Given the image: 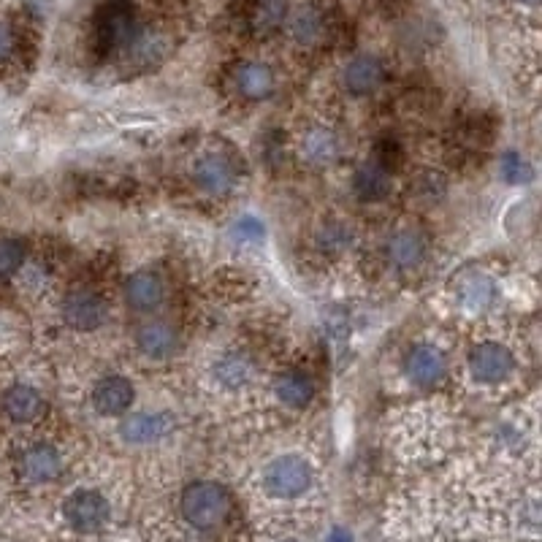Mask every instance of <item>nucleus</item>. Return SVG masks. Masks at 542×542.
I'll return each mask as SVG.
<instances>
[{"instance_id": "28", "label": "nucleus", "mask_w": 542, "mask_h": 542, "mask_svg": "<svg viewBox=\"0 0 542 542\" xmlns=\"http://www.w3.org/2000/svg\"><path fill=\"white\" fill-rule=\"evenodd\" d=\"M404 160V152H402V144L393 139H385L380 141V147H377V158H374V163L377 166H383L388 174H391V169H399Z\"/></svg>"}, {"instance_id": "10", "label": "nucleus", "mask_w": 542, "mask_h": 542, "mask_svg": "<svg viewBox=\"0 0 542 542\" xmlns=\"http://www.w3.org/2000/svg\"><path fill=\"white\" fill-rule=\"evenodd\" d=\"M299 155L312 169H326L339 158L337 133L328 131V128H312L301 136Z\"/></svg>"}, {"instance_id": "31", "label": "nucleus", "mask_w": 542, "mask_h": 542, "mask_svg": "<svg viewBox=\"0 0 542 542\" xmlns=\"http://www.w3.org/2000/svg\"><path fill=\"white\" fill-rule=\"evenodd\" d=\"M326 542H353V537H350V532H345V529H334V532L326 537Z\"/></svg>"}, {"instance_id": "33", "label": "nucleus", "mask_w": 542, "mask_h": 542, "mask_svg": "<svg viewBox=\"0 0 542 542\" xmlns=\"http://www.w3.org/2000/svg\"><path fill=\"white\" fill-rule=\"evenodd\" d=\"M285 542H296V540H285Z\"/></svg>"}, {"instance_id": "5", "label": "nucleus", "mask_w": 542, "mask_h": 542, "mask_svg": "<svg viewBox=\"0 0 542 542\" xmlns=\"http://www.w3.org/2000/svg\"><path fill=\"white\" fill-rule=\"evenodd\" d=\"M109 318L106 301L93 290H74L63 301V320L76 331H95Z\"/></svg>"}, {"instance_id": "22", "label": "nucleus", "mask_w": 542, "mask_h": 542, "mask_svg": "<svg viewBox=\"0 0 542 542\" xmlns=\"http://www.w3.org/2000/svg\"><path fill=\"white\" fill-rule=\"evenodd\" d=\"M277 396H280L282 404H288L293 410H301L315 399V383L304 372L282 374L280 383H277Z\"/></svg>"}, {"instance_id": "32", "label": "nucleus", "mask_w": 542, "mask_h": 542, "mask_svg": "<svg viewBox=\"0 0 542 542\" xmlns=\"http://www.w3.org/2000/svg\"><path fill=\"white\" fill-rule=\"evenodd\" d=\"M515 3H521V6H529V9H534V6H537L540 0H515Z\"/></svg>"}, {"instance_id": "24", "label": "nucleus", "mask_w": 542, "mask_h": 542, "mask_svg": "<svg viewBox=\"0 0 542 542\" xmlns=\"http://www.w3.org/2000/svg\"><path fill=\"white\" fill-rule=\"evenodd\" d=\"M353 244V231L345 223H326L318 231V250L328 255L345 253L347 247Z\"/></svg>"}, {"instance_id": "29", "label": "nucleus", "mask_w": 542, "mask_h": 542, "mask_svg": "<svg viewBox=\"0 0 542 542\" xmlns=\"http://www.w3.org/2000/svg\"><path fill=\"white\" fill-rule=\"evenodd\" d=\"M236 234L242 239H250V242H261L263 239V223H258L255 217H242L236 223Z\"/></svg>"}, {"instance_id": "2", "label": "nucleus", "mask_w": 542, "mask_h": 542, "mask_svg": "<svg viewBox=\"0 0 542 542\" xmlns=\"http://www.w3.org/2000/svg\"><path fill=\"white\" fill-rule=\"evenodd\" d=\"M228 510H231L228 491L217 483H206V480L193 483L182 494V515L196 529H215L217 524H223Z\"/></svg>"}, {"instance_id": "20", "label": "nucleus", "mask_w": 542, "mask_h": 542, "mask_svg": "<svg viewBox=\"0 0 542 542\" xmlns=\"http://www.w3.org/2000/svg\"><path fill=\"white\" fill-rule=\"evenodd\" d=\"M426 255V242L418 231L412 228H404V231H396V234L388 239V258L391 263H396L399 269H412L418 266Z\"/></svg>"}, {"instance_id": "25", "label": "nucleus", "mask_w": 542, "mask_h": 542, "mask_svg": "<svg viewBox=\"0 0 542 542\" xmlns=\"http://www.w3.org/2000/svg\"><path fill=\"white\" fill-rule=\"evenodd\" d=\"M461 296H464L469 307H486V304H491V299H494V282L488 280L486 274H475V277H469V280L464 282Z\"/></svg>"}, {"instance_id": "17", "label": "nucleus", "mask_w": 542, "mask_h": 542, "mask_svg": "<svg viewBox=\"0 0 542 542\" xmlns=\"http://www.w3.org/2000/svg\"><path fill=\"white\" fill-rule=\"evenodd\" d=\"M353 190H356V196L364 201V204H377V201H383L391 193V174L383 169V166H377L374 160L364 163L361 169L356 171V177H353Z\"/></svg>"}, {"instance_id": "15", "label": "nucleus", "mask_w": 542, "mask_h": 542, "mask_svg": "<svg viewBox=\"0 0 542 542\" xmlns=\"http://www.w3.org/2000/svg\"><path fill=\"white\" fill-rule=\"evenodd\" d=\"M171 429V418L163 412H136L128 421L122 423V437L136 445L160 440Z\"/></svg>"}, {"instance_id": "21", "label": "nucleus", "mask_w": 542, "mask_h": 542, "mask_svg": "<svg viewBox=\"0 0 542 542\" xmlns=\"http://www.w3.org/2000/svg\"><path fill=\"white\" fill-rule=\"evenodd\" d=\"M253 374H255L253 361H250V356H244V353H225V356L217 358L215 380L223 385V388L236 391V388H242V385L250 383Z\"/></svg>"}, {"instance_id": "3", "label": "nucleus", "mask_w": 542, "mask_h": 542, "mask_svg": "<svg viewBox=\"0 0 542 542\" xmlns=\"http://www.w3.org/2000/svg\"><path fill=\"white\" fill-rule=\"evenodd\" d=\"M312 483V469L301 456H282L271 461L266 472H263V486L271 496L280 499H293L301 496Z\"/></svg>"}, {"instance_id": "12", "label": "nucleus", "mask_w": 542, "mask_h": 542, "mask_svg": "<svg viewBox=\"0 0 542 542\" xmlns=\"http://www.w3.org/2000/svg\"><path fill=\"white\" fill-rule=\"evenodd\" d=\"M60 453H57L52 445H33L30 450L22 453L19 458V472L30 483H47V480H55L60 475Z\"/></svg>"}, {"instance_id": "13", "label": "nucleus", "mask_w": 542, "mask_h": 542, "mask_svg": "<svg viewBox=\"0 0 542 542\" xmlns=\"http://www.w3.org/2000/svg\"><path fill=\"white\" fill-rule=\"evenodd\" d=\"M193 179L196 185L212 196H225L231 187H234V169L228 166V160L220 158V155H206L196 163L193 169Z\"/></svg>"}, {"instance_id": "6", "label": "nucleus", "mask_w": 542, "mask_h": 542, "mask_svg": "<svg viewBox=\"0 0 542 542\" xmlns=\"http://www.w3.org/2000/svg\"><path fill=\"white\" fill-rule=\"evenodd\" d=\"M469 366H472V377L477 383H505L507 377L513 374L515 358L505 345H496V342H486V345H477L469 356Z\"/></svg>"}, {"instance_id": "23", "label": "nucleus", "mask_w": 542, "mask_h": 542, "mask_svg": "<svg viewBox=\"0 0 542 542\" xmlns=\"http://www.w3.org/2000/svg\"><path fill=\"white\" fill-rule=\"evenodd\" d=\"M285 11H288L285 0H253V6L247 11L250 30H253L255 36L277 30L282 25V19H285Z\"/></svg>"}, {"instance_id": "16", "label": "nucleus", "mask_w": 542, "mask_h": 542, "mask_svg": "<svg viewBox=\"0 0 542 542\" xmlns=\"http://www.w3.org/2000/svg\"><path fill=\"white\" fill-rule=\"evenodd\" d=\"M288 33L290 38L301 44V47H312L320 38L326 36V17L323 11L315 6H301L288 17Z\"/></svg>"}, {"instance_id": "18", "label": "nucleus", "mask_w": 542, "mask_h": 542, "mask_svg": "<svg viewBox=\"0 0 542 542\" xmlns=\"http://www.w3.org/2000/svg\"><path fill=\"white\" fill-rule=\"evenodd\" d=\"M136 342H139V350L147 358H169L174 350H177V334L174 328L160 323V320H152V323H144L136 334Z\"/></svg>"}, {"instance_id": "7", "label": "nucleus", "mask_w": 542, "mask_h": 542, "mask_svg": "<svg viewBox=\"0 0 542 542\" xmlns=\"http://www.w3.org/2000/svg\"><path fill=\"white\" fill-rule=\"evenodd\" d=\"M342 82L350 95H372L385 82V66L380 57H353L342 71Z\"/></svg>"}, {"instance_id": "1", "label": "nucleus", "mask_w": 542, "mask_h": 542, "mask_svg": "<svg viewBox=\"0 0 542 542\" xmlns=\"http://www.w3.org/2000/svg\"><path fill=\"white\" fill-rule=\"evenodd\" d=\"M139 28V17L131 0H106L95 14V49L101 55L125 49Z\"/></svg>"}, {"instance_id": "14", "label": "nucleus", "mask_w": 542, "mask_h": 542, "mask_svg": "<svg viewBox=\"0 0 542 542\" xmlns=\"http://www.w3.org/2000/svg\"><path fill=\"white\" fill-rule=\"evenodd\" d=\"M3 412L14 423L36 421L38 415L44 412V396L36 388H30V385H14L3 396Z\"/></svg>"}, {"instance_id": "8", "label": "nucleus", "mask_w": 542, "mask_h": 542, "mask_svg": "<svg viewBox=\"0 0 542 542\" xmlns=\"http://www.w3.org/2000/svg\"><path fill=\"white\" fill-rule=\"evenodd\" d=\"M448 374V361L437 347L418 345L407 356V377L415 385H437Z\"/></svg>"}, {"instance_id": "11", "label": "nucleus", "mask_w": 542, "mask_h": 542, "mask_svg": "<svg viewBox=\"0 0 542 542\" xmlns=\"http://www.w3.org/2000/svg\"><path fill=\"white\" fill-rule=\"evenodd\" d=\"M93 404L101 415H122L133 404V385L120 374L103 377L93 388Z\"/></svg>"}, {"instance_id": "30", "label": "nucleus", "mask_w": 542, "mask_h": 542, "mask_svg": "<svg viewBox=\"0 0 542 542\" xmlns=\"http://www.w3.org/2000/svg\"><path fill=\"white\" fill-rule=\"evenodd\" d=\"M14 44H17V41H14V30H11L6 22H0V63L9 60L11 52H14Z\"/></svg>"}, {"instance_id": "9", "label": "nucleus", "mask_w": 542, "mask_h": 542, "mask_svg": "<svg viewBox=\"0 0 542 542\" xmlns=\"http://www.w3.org/2000/svg\"><path fill=\"white\" fill-rule=\"evenodd\" d=\"M166 296V285L158 271H136L125 282V301L139 312H150Z\"/></svg>"}, {"instance_id": "27", "label": "nucleus", "mask_w": 542, "mask_h": 542, "mask_svg": "<svg viewBox=\"0 0 542 542\" xmlns=\"http://www.w3.org/2000/svg\"><path fill=\"white\" fill-rule=\"evenodd\" d=\"M499 171H502V179L510 182V185H526L532 179V166L515 152H507L502 163H499Z\"/></svg>"}, {"instance_id": "19", "label": "nucleus", "mask_w": 542, "mask_h": 542, "mask_svg": "<svg viewBox=\"0 0 542 542\" xmlns=\"http://www.w3.org/2000/svg\"><path fill=\"white\" fill-rule=\"evenodd\" d=\"M234 82L236 90H239L244 98H250V101H263V98H269L271 90H274V74H271V68L263 66V63H242V66L236 68Z\"/></svg>"}, {"instance_id": "26", "label": "nucleus", "mask_w": 542, "mask_h": 542, "mask_svg": "<svg viewBox=\"0 0 542 542\" xmlns=\"http://www.w3.org/2000/svg\"><path fill=\"white\" fill-rule=\"evenodd\" d=\"M25 261V244L19 239H0V277L17 274Z\"/></svg>"}, {"instance_id": "4", "label": "nucleus", "mask_w": 542, "mask_h": 542, "mask_svg": "<svg viewBox=\"0 0 542 542\" xmlns=\"http://www.w3.org/2000/svg\"><path fill=\"white\" fill-rule=\"evenodd\" d=\"M66 521L74 526L76 532H98L109 521V502L98 491H76L63 505Z\"/></svg>"}]
</instances>
